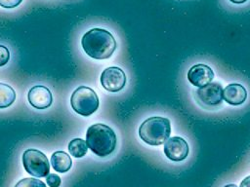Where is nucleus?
I'll return each mask as SVG.
<instances>
[{
    "mask_svg": "<svg viewBox=\"0 0 250 187\" xmlns=\"http://www.w3.org/2000/svg\"><path fill=\"white\" fill-rule=\"evenodd\" d=\"M68 151L75 158H82L88 151V145L82 138H73L68 143Z\"/></svg>",
    "mask_w": 250,
    "mask_h": 187,
    "instance_id": "14",
    "label": "nucleus"
},
{
    "mask_svg": "<svg viewBox=\"0 0 250 187\" xmlns=\"http://www.w3.org/2000/svg\"><path fill=\"white\" fill-rule=\"evenodd\" d=\"M224 187H237V186H236L235 184H232V183H231V184H227V185H225Z\"/></svg>",
    "mask_w": 250,
    "mask_h": 187,
    "instance_id": "21",
    "label": "nucleus"
},
{
    "mask_svg": "<svg viewBox=\"0 0 250 187\" xmlns=\"http://www.w3.org/2000/svg\"><path fill=\"white\" fill-rule=\"evenodd\" d=\"M197 103L204 108H212L220 105L223 100V87L220 83L211 82L198 88L194 93Z\"/></svg>",
    "mask_w": 250,
    "mask_h": 187,
    "instance_id": "6",
    "label": "nucleus"
},
{
    "mask_svg": "<svg viewBox=\"0 0 250 187\" xmlns=\"http://www.w3.org/2000/svg\"><path fill=\"white\" fill-rule=\"evenodd\" d=\"M165 156L173 162H181L185 160L189 152L188 142L181 136L169 137L164 143L163 148Z\"/></svg>",
    "mask_w": 250,
    "mask_h": 187,
    "instance_id": "8",
    "label": "nucleus"
},
{
    "mask_svg": "<svg viewBox=\"0 0 250 187\" xmlns=\"http://www.w3.org/2000/svg\"><path fill=\"white\" fill-rule=\"evenodd\" d=\"M70 104L76 113L87 117L98 109L99 97L93 89L80 86L72 93Z\"/></svg>",
    "mask_w": 250,
    "mask_h": 187,
    "instance_id": "4",
    "label": "nucleus"
},
{
    "mask_svg": "<svg viewBox=\"0 0 250 187\" xmlns=\"http://www.w3.org/2000/svg\"><path fill=\"white\" fill-rule=\"evenodd\" d=\"M71 165H72L71 158L65 152L56 151L52 154L51 166L56 171L64 173L69 170V168H71Z\"/></svg>",
    "mask_w": 250,
    "mask_h": 187,
    "instance_id": "12",
    "label": "nucleus"
},
{
    "mask_svg": "<svg viewBox=\"0 0 250 187\" xmlns=\"http://www.w3.org/2000/svg\"><path fill=\"white\" fill-rule=\"evenodd\" d=\"M86 142L88 148L97 156L104 158L109 156L116 147L114 131L104 124H94L87 130Z\"/></svg>",
    "mask_w": 250,
    "mask_h": 187,
    "instance_id": "2",
    "label": "nucleus"
},
{
    "mask_svg": "<svg viewBox=\"0 0 250 187\" xmlns=\"http://www.w3.org/2000/svg\"><path fill=\"white\" fill-rule=\"evenodd\" d=\"M16 99L15 90L4 83H0V109L7 108L14 103Z\"/></svg>",
    "mask_w": 250,
    "mask_h": 187,
    "instance_id": "13",
    "label": "nucleus"
},
{
    "mask_svg": "<svg viewBox=\"0 0 250 187\" xmlns=\"http://www.w3.org/2000/svg\"><path fill=\"white\" fill-rule=\"evenodd\" d=\"M81 45L86 55L95 59H106L113 55L116 49L113 35L103 28L88 30L82 36Z\"/></svg>",
    "mask_w": 250,
    "mask_h": 187,
    "instance_id": "1",
    "label": "nucleus"
},
{
    "mask_svg": "<svg viewBox=\"0 0 250 187\" xmlns=\"http://www.w3.org/2000/svg\"><path fill=\"white\" fill-rule=\"evenodd\" d=\"M46 182L49 187H59L61 185V177L56 173H50L46 177Z\"/></svg>",
    "mask_w": 250,
    "mask_h": 187,
    "instance_id": "16",
    "label": "nucleus"
},
{
    "mask_svg": "<svg viewBox=\"0 0 250 187\" xmlns=\"http://www.w3.org/2000/svg\"><path fill=\"white\" fill-rule=\"evenodd\" d=\"M101 85L104 89L111 93L121 91L126 84V75L124 71L116 66L105 68L101 74Z\"/></svg>",
    "mask_w": 250,
    "mask_h": 187,
    "instance_id": "7",
    "label": "nucleus"
},
{
    "mask_svg": "<svg viewBox=\"0 0 250 187\" xmlns=\"http://www.w3.org/2000/svg\"><path fill=\"white\" fill-rule=\"evenodd\" d=\"M10 59V52L7 47L0 45V67L7 64Z\"/></svg>",
    "mask_w": 250,
    "mask_h": 187,
    "instance_id": "17",
    "label": "nucleus"
},
{
    "mask_svg": "<svg viewBox=\"0 0 250 187\" xmlns=\"http://www.w3.org/2000/svg\"><path fill=\"white\" fill-rule=\"evenodd\" d=\"M22 165L27 173L34 177H44L50 171L47 156L37 149H27L23 152Z\"/></svg>",
    "mask_w": 250,
    "mask_h": 187,
    "instance_id": "5",
    "label": "nucleus"
},
{
    "mask_svg": "<svg viewBox=\"0 0 250 187\" xmlns=\"http://www.w3.org/2000/svg\"><path fill=\"white\" fill-rule=\"evenodd\" d=\"M171 133L168 118L153 116L145 120L139 128V136L146 144L158 146L166 142Z\"/></svg>",
    "mask_w": 250,
    "mask_h": 187,
    "instance_id": "3",
    "label": "nucleus"
},
{
    "mask_svg": "<svg viewBox=\"0 0 250 187\" xmlns=\"http://www.w3.org/2000/svg\"><path fill=\"white\" fill-rule=\"evenodd\" d=\"M239 187H250V175L246 176L240 183Z\"/></svg>",
    "mask_w": 250,
    "mask_h": 187,
    "instance_id": "19",
    "label": "nucleus"
},
{
    "mask_svg": "<svg viewBox=\"0 0 250 187\" xmlns=\"http://www.w3.org/2000/svg\"><path fill=\"white\" fill-rule=\"evenodd\" d=\"M229 1H230V2L233 3V4H243V3H245L247 0H229Z\"/></svg>",
    "mask_w": 250,
    "mask_h": 187,
    "instance_id": "20",
    "label": "nucleus"
},
{
    "mask_svg": "<svg viewBox=\"0 0 250 187\" xmlns=\"http://www.w3.org/2000/svg\"><path fill=\"white\" fill-rule=\"evenodd\" d=\"M214 78L213 69L204 63H197L191 66L188 71V82L197 87H203L212 82Z\"/></svg>",
    "mask_w": 250,
    "mask_h": 187,
    "instance_id": "9",
    "label": "nucleus"
},
{
    "mask_svg": "<svg viewBox=\"0 0 250 187\" xmlns=\"http://www.w3.org/2000/svg\"><path fill=\"white\" fill-rule=\"evenodd\" d=\"M22 0H0V6L6 9L16 8L21 3Z\"/></svg>",
    "mask_w": 250,
    "mask_h": 187,
    "instance_id": "18",
    "label": "nucleus"
},
{
    "mask_svg": "<svg viewBox=\"0 0 250 187\" xmlns=\"http://www.w3.org/2000/svg\"><path fill=\"white\" fill-rule=\"evenodd\" d=\"M27 98L30 105L37 109H46L50 107L53 102V96L50 90L41 85L33 86L27 94Z\"/></svg>",
    "mask_w": 250,
    "mask_h": 187,
    "instance_id": "10",
    "label": "nucleus"
},
{
    "mask_svg": "<svg viewBox=\"0 0 250 187\" xmlns=\"http://www.w3.org/2000/svg\"><path fill=\"white\" fill-rule=\"evenodd\" d=\"M15 187H46L42 180L35 179L33 177H27L20 180Z\"/></svg>",
    "mask_w": 250,
    "mask_h": 187,
    "instance_id": "15",
    "label": "nucleus"
},
{
    "mask_svg": "<svg viewBox=\"0 0 250 187\" xmlns=\"http://www.w3.org/2000/svg\"><path fill=\"white\" fill-rule=\"evenodd\" d=\"M223 98L230 105H240L244 103L247 98V90L244 86L238 83L229 84L223 90Z\"/></svg>",
    "mask_w": 250,
    "mask_h": 187,
    "instance_id": "11",
    "label": "nucleus"
}]
</instances>
